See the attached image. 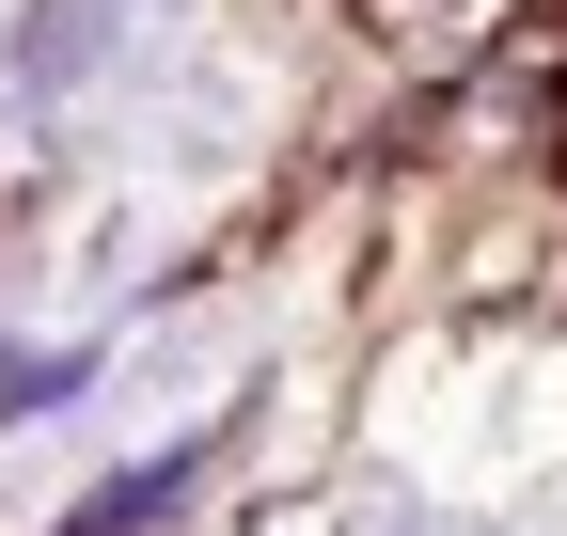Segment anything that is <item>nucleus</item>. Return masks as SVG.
<instances>
[{
	"label": "nucleus",
	"mask_w": 567,
	"mask_h": 536,
	"mask_svg": "<svg viewBox=\"0 0 567 536\" xmlns=\"http://www.w3.org/2000/svg\"><path fill=\"white\" fill-rule=\"evenodd\" d=\"M189 474H205V457H142V474H111V505H80L63 536H158V520L189 505Z\"/></svg>",
	"instance_id": "f257e3e1"
}]
</instances>
